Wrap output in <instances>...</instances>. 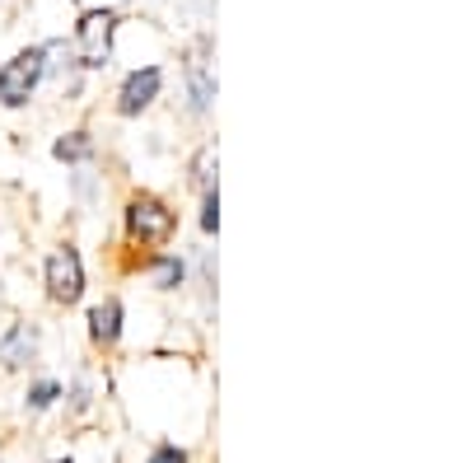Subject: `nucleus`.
<instances>
[{
    "instance_id": "obj_4",
    "label": "nucleus",
    "mask_w": 467,
    "mask_h": 463,
    "mask_svg": "<svg viewBox=\"0 0 467 463\" xmlns=\"http://www.w3.org/2000/svg\"><path fill=\"white\" fill-rule=\"evenodd\" d=\"M47 295L57 304H75L85 295V262L70 244H61L52 258H47Z\"/></svg>"
},
{
    "instance_id": "obj_14",
    "label": "nucleus",
    "mask_w": 467,
    "mask_h": 463,
    "mask_svg": "<svg viewBox=\"0 0 467 463\" xmlns=\"http://www.w3.org/2000/svg\"><path fill=\"white\" fill-rule=\"evenodd\" d=\"M57 463H70V458H57Z\"/></svg>"
},
{
    "instance_id": "obj_7",
    "label": "nucleus",
    "mask_w": 467,
    "mask_h": 463,
    "mask_svg": "<svg viewBox=\"0 0 467 463\" xmlns=\"http://www.w3.org/2000/svg\"><path fill=\"white\" fill-rule=\"evenodd\" d=\"M37 356V328L33 323H15L5 337H0V365L5 370H19Z\"/></svg>"
},
{
    "instance_id": "obj_12",
    "label": "nucleus",
    "mask_w": 467,
    "mask_h": 463,
    "mask_svg": "<svg viewBox=\"0 0 467 463\" xmlns=\"http://www.w3.org/2000/svg\"><path fill=\"white\" fill-rule=\"evenodd\" d=\"M202 229H206V235H215V229H220V192H215V187L206 192V211H202Z\"/></svg>"
},
{
    "instance_id": "obj_5",
    "label": "nucleus",
    "mask_w": 467,
    "mask_h": 463,
    "mask_svg": "<svg viewBox=\"0 0 467 463\" xmlns=\"http://www.w3.org/2000/svg\"><path fill=\"white\" fill-rule=\"evenodd\" d=\"M160 89H164V70L160 66L131 70L122 80V89H117V112H122V118H140V112L160 99Z\"/></svg>"
},
{
    "instance_id": "obj_6",
    "label": "nucleus",
    "mask_w": 467,
    "mask_h": 463,
    "mask_svg": "<svg viewBox=\"0 0 467 463\" xmlns=\"http://www.w3.org/2000/svg\"><path fill=\"white\" fill-rule=\"evenodd\" d=\"M187 94H192V112H206L215 103V75H211V43L206 37L187 52Z\"/></svg>"
},
{
    "instance_id": "obj_10",
    "label": "nucleus",
    "mask_w": 467,
    "mask_h": 463,
    "mask_svg": "<svg viewBox=\"0 0 467 463\" xmlns=\"http://www.w3.org/2000/svg\"><path fill=\"white\" fill-rule=\"evenodd\" d=\"M57 398H61V384H57V379H37L33 389H28V398H24V407H28V412H47Z\"/></svg>"
},
{
    "instance_id": "obj_2",
    "label": "nucleus",
    "mask_w": 467,
    "mask_h": 463,
    "mask_svg": "<svg viewBox=\"0 0 467 463\" xmlns=\"http://www.w3.org/2000/svg\"><path fill=\"white\" fill-rule=\"evenodd\" d=\"M112 33H117V15L112 10H85L75 24L70 52L80 61V70H103L112 61Z\"/></svg>"
},
{
    "instance_id": "obj_9",
    "label": "nucleus",
    "mask_w": 467,
    "mask_h": 463,
    "mask_svg": "<svg viewBox=\"0 0 467 463\" xmlns=\"http://www.w3.org/2000/svg\"><path fill=\"white\" fill-rule=\"evenodd\" d=\"M52 154H57L61 164H80V160H89V154H94V141H89V132H66L52 145Z\"/></svg>"
},
{
    "instance_id": "obj_11",
    "label": "nucleus",
    "mask_w": 467,
    "mask_h": 463,
    "mask_svg": "<svg viewBox=\"0 0 467 463\" xmlns=\"http://www.w3.org/2000/svg\"><path fill=\"white\" fill-rule=\"evenodd\" d=\"M154 277H160V290H178L182 286V262L178 258H160L154 262Z\"/></svg>"
},
{
    "instance_id": "obj_1",
    "label": "nucleus",
    "mask_w": 467,
    "mask_h": 463,
    "mask_svg": "<svg viewBox=\"0 0 467 463\" xmlns=\"http://www.w3.org/2000/svg\"><path fill=\"white\" fill-rule=\"evenodd\" d=\"M47 80V47H24L0 66V108H24Z\"/></svg>"
},
{
    "instance_id": "obj_13",
    "label": "nucleus",
    "mask_w": 467,
    "mask_h": 463,
    "mask_svg": "<svg viewBox=\"0 0 467 463\" xmlns=\"http://www.w3.org/2000/svg\"><path fill=\"white\" fill-rule=\"evenodd\" d=\"M150 463H187V454L178 445H160V449L150 454Z\"/></svg>"
},
{
    "instance_id": "obj_8",
    "label": "nucleus",
    "mask_w": 467,
    "mask_h": 463,
    "mask_svg": "<svg viewBox=\"0 0 467 463\" xmlns=\"http://www.w3.org/2000/svg\"><path fill=\"white\" fill-rule=\"evenodd\" d=\"M89 337L99 346H112L122 337V300H103V304L89 309Z\"/></svg>"
},
{
    "instance_id": "obj_3",
    "label": "nucleus",
    "mask_w": 467,
    "mask_h": 463,
    "mask_svg": "<svg viewBox=\"0 0 467 463\" xmlns=\"http://www.w3.org/2000/svg\"><path fill=\"white\" fill-rule=\"evenodd\" d=\"M127 229H131L140 244H164L173 229H178V216L160 197L140 192V197H131V206H127Z\"/></svg>"
}]
</instances>
